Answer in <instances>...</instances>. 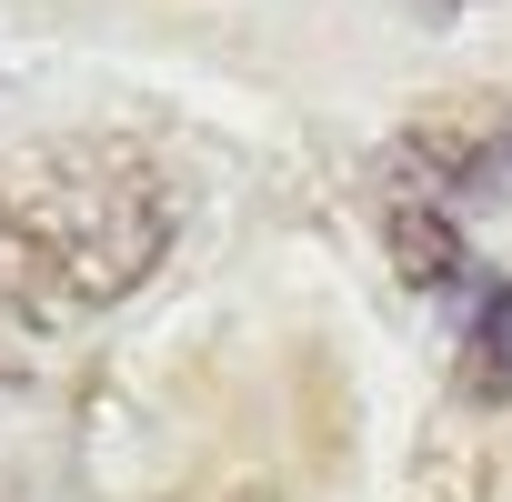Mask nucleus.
Instances as JSON below:
<instances>
[{
    "label": "nucleus",
    "instance_id": "f257e3e1",
    "mask_svg": "<svg viewBox=\"0 0 512 502\" xmlns=\"http://www.w3.org/2000/svg\"><path fill=\"white\" fill-rule=\"evenodd\" d=\"M181 231L171 171L121 131H71L0 161V312L81 322L131 302Z\"/></svg>",
    "mask_w": 512,
    "mask_h": 502
},
{
    "label": "nucleus",
    "instance_id": "f03ea898",
    "mask_svg": "<svg viewBox=\"0 0 512 502\" xmlns=\"http://www.w3.org/2000/svg\"><path fill=\"white\" fill-rule=\"evenodd\" d=\"M512 201V91H472V101H432L402 141H392V251L412 282H452L462 251L452 221Z\"/></svg>",
    "mask_w": 512,
    "mask_h": 502
},
{
    "label": "nucleus",
    "instance_id": "7ed1b4c3",
    "mask_svg": "<svg viewBox=\"0 0 512 502\" xmlns=\"http://www.w3.org/2000/svg\"><path fill=\"white\" fill-rule=\"evenodd\" d=\"M462 392L472 402H512V282H482V322L462 352Z\"/></svg>",
    "mask_w": 512,
    "mask_h": 502
},
{
    "label": "nucleus",
    "instance_id": "20e7f679",
    "mask_svg": "<svg viewBox=\"0 0 512 502\" xmlns=\"http://www.w3.org/2000/svg\"><path fill=\"white\" fill-rule=\"evenodd\" d=\"M211 502H282L272 482H231V492H211Z\"/></svg>",
    "mask_w": 512,
    "mask_h": 502
},
{
    "label": "nucleus",
    "instance_id": "39448f33",
    "mask_svg": "<svg viewBox=\"0 0 512 502\" xmlns=\"http://www.w3.org/2000/svg\"><path fill=\"white\" fill-rule=\"evenodd\" d=\"M422 11H482V0H422Z\"/></svg>",
    "mask_w": 512,
    "mask_h": 502
}]
</instances>
